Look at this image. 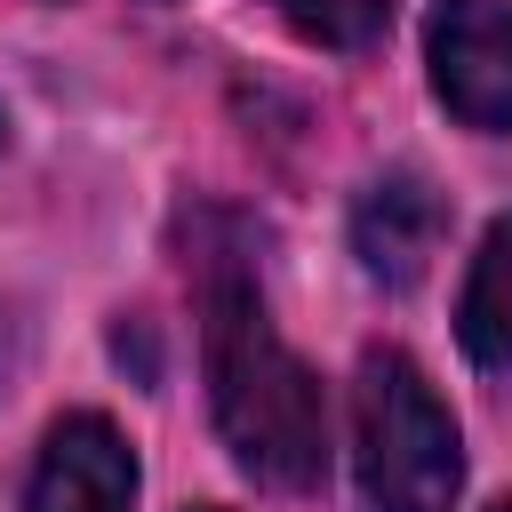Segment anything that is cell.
<instances>
[{
	"label": "cell",
	"mask_w": 512,
	"mask_h": 512,
	"mask_svg": "<svg viewBox=\"0 0 512 512\" xmlns=\"http://www.w3.org/2000/svg\"><path fill=\"white\" fill-rule=\"evenodd\" d=\"M24 512H136V456L104 416H64L32 464Z\"/></svg>",
	"instance_id": "4"
},
{
	"label": "cell",
	"mask_w": 512,
	"mask_h": 512,
	"mask_svg": "<svg viewBox=\"0 0 512 512\" xmlns=\"http://www.w3.org/2000/svg\"><path fill=\"white\" fill-rule=\"evenodd\" d=\"M424 56L464 128H512V0H432Z\"/></svg>",
	"instance_id": "3"
},
{
	"label": "cell",
	"mask_w": 512,
	"mask_h": 512,
	"mask_svg": "<svg viewBox=\"0 0 512 512\" xmlns=\"http://www.w3.org/2000/svg\"><path fill=\"white\" fill-rule=\"evenodd\" d=\"M200 344H208V400H216V432H224L232 464L288 496L320 488V472H328L320 376L280 344L248 272H208Z\"/></svg>",
	"instance_id": "1"
},
{
	"label": "cell",
	"mask_w": 512,
	"mask_h": 512,
	"mask_svg": "<svg viewBox=\"0 0 512 512\" xmlns=\"http://www.w3.org/2000/svg\"><path fill=\"white\" fill-rule=\"evenodd\" d=\"M272 8L320 48H368L392 24V0H272Z\"/></svg>",
	"instance_id": "7"
},
{
	"label": "cell",
	"mask_w": 512,
	"mask_h": 512,
	"mask_svg": "<svg viewBox=\"0 0 512 512\" xmlns=\"http://www.w3.org/2000/svg\"><path fill=\"white\" fill-rule=\"evenodd\" d=\"M352 464L368 512H448L464 480L456 416L408 352H368L352 384Z\"/></svg>",
	"instance_id": "2"
},
{
	"label": "cell",
	"mask_w": 512,
	"mask_h": 512,
	"mask_svg": "<svg viewBox=\"0 0 512 512\" xmlns=\"http://www.w3.org/2000/svg\"><path fill=\"white\" fill-rule=\"evenodd\" d=\"M440 232H448V208H440V192L416 168L376 176L360 192V208H352V248H360L368 280H384V288L424 280V264L440 256Z\"/></svg>",
	"instance_id": "5"
},
{
	"label": "cell",
	"mask_w": 512,
	"mask_h": 512,
	"mask_svg": "<svg viewBox=\"0 0 512 512\" xmlns=\"http://www.w3.org/2000/svg\"><path fill=\"white\" fill-rule=\"evenodd\" d=\"M456 328H464V352L480 368H512V216L480 240L464 304H456Z\"/></svg>",
	"instance_id": "6"
},
{
	"label": "cell",
	"mask_w": 512,
	"mask_h": 512,
	"mask_svg": "<svg viewBox=\"0 0 512 512\" xmlns=\"http://www.w3.org/2000/svg\"><path fill=\"white\" fill-rule=\"evenodd\" d=\"M496 512H512V504H496Z\"/></svg>",
	"instance_id": "8"
}]
</instances>
